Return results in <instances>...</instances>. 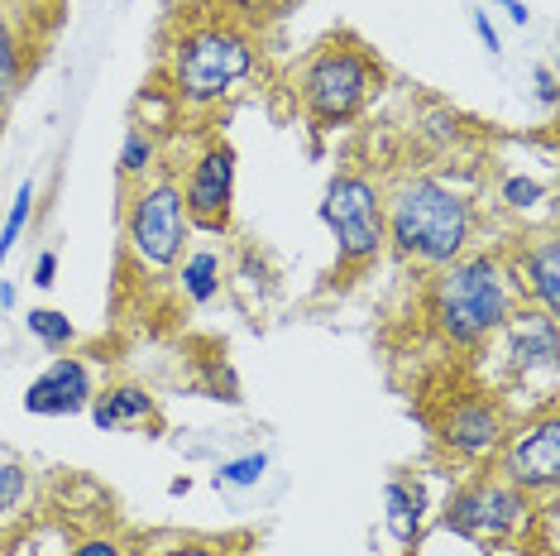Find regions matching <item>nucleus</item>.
<instances>
[{
  "instance_id": "nucleus-1",
  "label": "nucleus",
  "mask_w": 560,
  "mask_h": 556,
  "mask_svg": "<svg viewBox=\"0 0 560 556\" xmlns=\"http://www.w3.org/2000/svg\"><path fill=\"white\" fill-rule=\"evenodd\" d=\"M384 225L388 245L402 259L422 264V269H445V264L469 255L475 207L465 193H455L441 178H407L393 193H384Z\"/></svg>"
},
{
  "instance_id": "nucleus-2",
  "label": "nucleus",
  "mask_w": 560,
  "mask_h": 556,
  "mask_svg": "<svg viewBox=\"0 0 560 556\" xmlns=\"http://www.w3.org/2000/svg\"><path fill=\"white\" fill-rule=\"evenodd\" d=\"M427 317L451 346H479L513 317V283L493 255H460L427 283Z\"/></svg>"
},
{
  "instance_id": "nucleus-3",
  "label": "nucleus",
  "mask_w": 560,
  "mask_h": 556,
  "mask_svg": "<svg viewBox=\"0 0 560 556\" xmlns=\"http://www.w3.org/2000/svg\"><path fill=\"white\" fill-rule=\"evenodd\" d=\"M384 82V68L369 54L360 39L350 34H336L316 48V58L302 72V111L316 130H336V125H350L360 111L369 106V96Z\"/></svg>"
},
{
  "instance_id": "nucleus-4",
  "label": "nucleus",
  "mask_w": 560,
  "mask_h": 556,
  "mask_svg": "<svg viewBox=\"0 0 560 556\" xmlns=\"http://www.w3.org/2000/svg\"><path fill=\"white\" fill-rule=\"evenodd\" d=\"M254 68V48L245 34L225 30V24H201V30L183 34L168 58V82L173 96L187 106H215L231 96Z\"/></svg>"
},
{
  "instance_id": "nucleus-5",
  "label": "nucleus",
  "mask_w": 560,
  "mask_h": 556,
  "mask_svg": "<svg viewBox=\"0 0 560 556\" xmlns=\"http://www.w3.org/2000/svg\"><path fill=\"white\" fill-rule=\"evenodd\" d=\"M125 259L135 274H168L183 259L192 221L183 211V187L173 178H144L125 201Z\"/></svg>"
},
{
  "instance_id": "nucleus-6",
  "label": "nucleus",
  "mask_w": 560,
  "mask_h": 556,
  "mask_svg": "<svg viewBox=\"0 0 560 556\" xmlns=\"http://www.w3.org/2000/svg\"><path fill=\"white\" fill-rule=\"evenodd\" d=\"M322 221L336 235V269L354 274L374 264L388 245L384 225V187L364 173H336L322 193Z\"/></svg>"
},
{
  "instance_id": "nucleus-7",
  "label": "nucleus",
  "mask_w": 560,
  "mask_h": 556,
  "mask_svg": "<svg viewBox=\"0 0 560 556\" xmlns=\"http://www.w3.org/2000/svg\"><path fill=\"white\" fill-rule=\"evenodd\" d=\"M532 523V495L513 489L503 475H479L460 485L441 509V528L455 537L483 542V547H503L522 528Z\"/></svg>"
},
{
  "instance_id": "nucleus-8",
  "label": "nucleus",
  "mask_w": 560,
  "mask_h": 556,
  "mask_svg": "<svg viewBox=\"0 0 560 556\" xmlns=\"http://www.w3.org/2000/svg\"><path fill=\"white\" fill-rule=\"evenodd\" d=\"M177 187H183V211L192 221V231L225 235L235 217V149L221 144V139L207 144Z\"/></svg>"
},
{
  "instance_id": "nucleus-9",
  "label": "nucleus",
  "mask_w": 560,
  "mask_h": 556,
  "mask_svg": "<svg viewBox=\"0 0 560 556\" xmlns=\"http://www.w3.org/2000/svg\"><path fill=\"white\" fill-rule=\"evenodd\" d=\"M499 475L522 495H551L560 485V417L541 413L537 422H522L499 447Z\"/></svg>"
},
{
  "instance_id": "nucleus-10",
  "label": "nucleus",
  "mask_w": 560,
  "mask_h": 556,
  "mask_svg": "<svg viewBox=\"0 0 560 556\" xmlns=\"http://www.w3.org/2000/svg\"><path fill=\"white\" fill-rule=\"evenodd\" d=\"M436 437H441V447L451 451L455 461H465V465L493 461L499 456V447H503V437H508L503 408L489 394H469V398L445 408Z\"/></svg>"
},
{
  "instance_id": "nucleus-11",
  "label": "nucleus",
  "mask_w": 560,
  "mask_h": 556,
  "mask_svg": "<svg viewBox=\"0 0 560 556\" xmlns=\"http://www.w3.org/2000/svg\"><path fill=\"white\" fill-rule=\"evenodd\" d=\"M92 394H96V379H92V364L82 356H58L39 379H30L24 389V413L34 417H78L92 408Z\"/></svg>"
},
{
  "instance_id": "nucleus-12",
  "label": "nucleus",
  "mask_w": 560,
  "mask_h": 556,
  "mask_svg": "<svg viewBox=\"0 0 560 556\" xmlns=\"http://www.w3.org/2000/svg\"><path fill=\"white\" fill-rule=\"evenodd\" d=\"M508 360H513L517 374H556L560 360V326L546 312H522V317H508Z\"/></svg>"
},
{
  "instance_id": "nucleus-13",
  "label": "nucleus",
  "mask_w": 560,
  "mask_h": 556,
  "mask_svg": "<svg viewBox=\"0 0 560 556\" xmlns=\"http://www.w3.org/2000/svg\"><path fill=\"white\" fill-rule=\"evenodd\" d=\"M92 422L101 432H139L159 422V403L144 384H110L106 394H92Z\"/></svg>"
},
{
  "instance_id": "nucleus-14",
  "label": "nucleus",
  "mask_w": 560,
  "mask_h": 556,
  "mask_svg": "<svg viewBox=\"0 0 560 556\" xmlns=\"http://www.w3.org/2000/svg\"><path fill=\"white\" fill-rule=\"evenodd\" d=\"M517 274H522V293L537 298L546 317H560V240L541 235L537 245H527Z\"/></svg>"
},
{
  "instance_id": "nucleus-15",
  "label": "nucleus",
  "mask_w": 560,
  "mask_h": 556,
  "mask_svg": "<svg viewBox=\"0 0 560 556\" xmlns=\"http://www.w3.org/2000/svg\"><path fill=\"white\" fill-rule=\"evenodd\" d=\"M177 264H183V269H177L183 298L197 302V308H207V302L221 293V255H215V250H192V255H183Z\"/></svg>"
},
{
  "instance_id": "nucleus-16",
  "label": "nucleus",
  "mask_w": 560,
  "mask_h": 556,
  "mask_svg": "<svg viewBox=\"0 0 560 556\" xmlns=\"http://www.w3.org/2000/svg\"><path fill=\"white\" fill-rule=\"evenodd\" d=\"M384 503H388V533L402 542V547H412L417 533H422V489L407 485V479H393L384 489Z\"/></svg>"
},
{
  "instance_id": "nucleus-17",
  "label": "nucleus",
  "mask_w": 560,
  "mask_h": 556,
  "mask_svg": "<svg viewBox=\"0 0 560 556\" xmlns=\"http://www.w3.org/2000/svg\"><path fill=\"white\" fill-rule=\"evenodd\" d=\"M24 326H30V336L39 340L44 350H68L72 340H78V326H72V317L58 308H30L24 312Z\"/></svg>"
},
{
  "instance_id": "nucleus-18",
  "label": "nucleus",
  "mask_w": 560,
  "mask_h": 556,
  "mask_svg": "<svg viewBox=\"0 0 560 556\" xmlns=\"http://www.w3.org/2000/svg\"><path fill=\"white\" fill-rule=\"evenodd\" d=\"M30 495H34L30 465H20L15 456H0V523H10L15 513H24Z\"/></svg>"
},
{
  "instance_id": "nucleus-19",
  "label": "nucleus",
  "mask_w": 560,
  "mask_h": 556,
  "mask_svg": "<svg viewBox=\"0 0 560 556\" xmlns=\"http://www.w3.org/2000/svg\"><path fill=\"white\" fill-rule=\"evenodd\" d=\"M24 78V54H20V34L10 30V20L0 15V116L10 111V101L20 92Z\"/></svg>"
},
{
  "instance_id": "nucleus-20",
  "label": "nucleus",
  "mask_w": 560,
  "mask_h": 556,
  "mask_svg": "<svg viewBox=\"0 0 560 556\" xmlns=\"http://www.w3.org/2000/svg\"><path fill=\"white\" fill-rule=\"evenodd\" d=\"M154 139H149V130H125V144H120V178L125 183H144L149 173H154Z\"/></svg>"
},
{
  "instance_id": "nucleus-21",
  "label": "nucleus",
  "mask_w": 560,
  "mask_h": 556,
  "mask_svg": "<svg viewBox=\"0 0 560 556\" xmlns=\"http://www.w3.org/2000/svg\"><path fill=\"white\" fill-rule=\"evenodd\" d=\"M30 217H34V183H20L15 201H10V217H5V225H0V264H5L10 250L20 245V235H24V225H30Z\"/></svg>"
},
{
  "instance_id": "nucleus-22",
  "label": "nucleus",
  "mask_w": 560,
  "mask_h": 556,
  "mask_svg": "<svg viewBox=\"0 0 560 556\" xmlns=\"http://www.w3.org/2000/svg\"><path fill=\"white\" fill-rule=\"evenodd\" d=\"M264 471H269V456L264 451H249V456H235L225 465H215V485H235V489H249L259 485Z\"/></svg>"
},
{
  "instance_id": "nucleus-23",
  "label": "nucleus",
  "mask_w": 560,
  "mask_h": 556,
  "mask_svg": "<svg viewBox=\"0 0 560 556\" xmlns=\"http://www.w3.org/2000/svg\"><path fill=\"white\" fill-rule=\"evenodd\" d=\"M546 197V187L537 183V178H508L503 183V201H508V207H537V201Z\"/></svg>"
},
{
  "instance_id": "nucleus-24",
  "label": "nucleus",
  "mask_w": 560,
  "mask_h": 556,
  "mask_svg": "<svg viewBox=\"0 0 560 556\" xmlns=\"http://www.w3.org/2000/svg\"><path fill=\"white\" fill-rule=\"evenodd\" d=\"M30 283H34V288H54V283H58V250H44V255L34 259Z\"/></svg>"
},
{
  "instance_id": "nucleus-25",
  "label": "nucleus",
  "mask_w": 560,
  "mask_h": 556,
  "mask_svg": "<svg viewBox=\"0 0 560 556\" xmlns=\"http://www.w3.org/2000/svg\"><path fill=\"white\" fill-rule=\"evenodd\" d=\"M72 556H120V542L92 537V542H82V547H72Z\"/></svg>"
},
{
  "instance_id": "nucleus-26",
  "label": "nucleus",
  "mask_w": 560,
  "mask_h": 556,
  "mask_svg": "<svg viewBox=\"0 0 560 556\" xmlns=\"http://www.w3.org/2000/svg\"><path fill=\"white\" fill-rule=\"evenodd\" d=\"M475 34L483 39V48H489V54H503V48H499V30L489 24V15H483V10H475Z\"/></svg>"
},
{
  "instance_id": "nucleus-27",
  "label": "nucleus",
  "mask_w": 560,
  "mask_h": 556,
  "mask_svg": "<svg viewBox=\"0 0 560 556\" xmlns=\"http://www.w3.org/2000/svg\"><path fill=\"white\" fill-rule=\"evenodd\" d=\"M537 96L546 106H556V72L551 68H537Z\"/></svg>"
},
{
  "instance_id": "nucleus-28",
  "label": "nucleus",
  "mask_w": 560,
  "mask_h": 556,
  "mask_svg": "<svg viewBox=\"0 0 560 556\" xmlns=\"http://www.w3.org/2000/svg\"><path fill=\"white\" fill-rule=\"evenodd\" d=\"M499 5L508 10V20H513V24H527V20H532V10L522 5V0H499Z\"/></svg>"
},
{
  "instance_id": "nucleus-29",
  "label": "nucleus",
  "mask_w": 560,
  "mask_h": 556,
  "mask_svg": "<svg viewBox=\"0 0 560 556\" xmlns=\"http://www.w3.org/2000/svg\"><path fill=\"white\" fill-rule=\"evenodd\" d=\"M15 298H20L15 283H0V308H15Z\"/></svg>"
},
{
  "instance_id": "nucleus-30",
  "label": "nucleus",
  "mask_w": 560,
  "mask_h": 556,
  "mask_svg": "<svg viewBox=\"0 0 560 556\" xmlns=\"http://www.w3.org/2000/svg\"><path fill=\"white\" fill-rule=\"evenodd\" d=\"M231 556H259V552H231Z\"/></svg>"
}]
</instances>
